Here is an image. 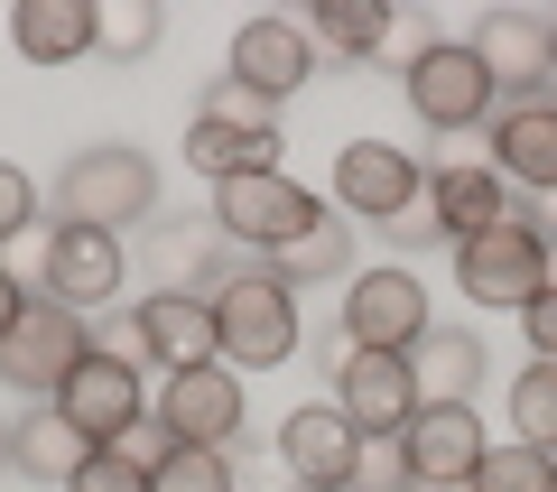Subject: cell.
<instances>
[{"mask_svg": "<svg viewBox=\"0 0 557 492\" xmlns=\"http://www.w3.org/2000/svg\"><path fill=\"white\" fill-rule=\"evenodd\" d=\"M428 214H437L446 251H456V242L511 223V177H502L493 158H446V168H428Z\"/></svg>", "mask_w": 557, "mask_h": 492, "instance_id": "cell-16", "label": "cell"}, {"mask_svg": "<svg viewBox=\"0 0 557 492\" xmlns=\"http://www.w3.org/2000/svg\"><path fill=\"white\" fill-rule=\"evenodd\" d=\"M65 492H149V473H139L131 455H112V446H102V455H94V465H84Z\"/></svg>", "mask_w": 557, "mask_h": 492, "instance_id": "cell-33", "label": "cell"}, {"mask_svg": "<svg viewBox=\"0 0 557 492\" xmlns=\"http://www.w3.org/2000/svg\"><path fill=\"white\" fill-rule=\"evenodd\" d=\"M139 354L159 362V372H205V362H223V344H214V307H205L196 288L139 297Z\"/></svg>", "mask_w": 557, "mask_h": 492, "instance_id": "cell-18", "label": "cell"}, {"mask_svg": "<svg viewBox=\"0 0 557 492\" xmlns=\"http://www.w3.org/2000/svg\"><path fill=\"white\" fill-rule=\"evenodd\" d=\"M354 492H409V446H399V436H362Z\"/></svg>", "mask_w": 557, "mask_h": 492, "instance_id": "cell-31", "label": "cell"}, {"mask_svg": "<svg viewBox=\"0 0 557 492\" xmlns=\"http://www.w3.org/2000/svg\"><path fill=\"white\" fill-rule=\"evenodd\" d=\"M233 84H251L260 102H288L307 75H317V38H307V20H242L233 28V65H223Z\"/></svg>", "mask_w": 557, "mask_h": 492, "instance_id": "cell-15", "label": "cell"}, {"mask_svg": "<svg viewBox=\"0 0 557 492\" xmlns=\"http://www.w3.org/2000/svg\"><path fill=\"white\" fill-rule=\"evenodd\" d=\"M483 372H493V354H483V335H465V325H428V335L409 344L418 409H474V381Z\"/></svg>", "mask_w": 557, "mask_h": 492, "instance_id": "cell-20", "label": "cell"}, {"mask_svg": "<svg viewBox=\"0 0 557 492\" xmlns=\"http://www.w3.org/2000/svg\"><path fill=\"white\" fill-rule=\"evenodd\" d=\"M112 455H131V465H139V473H159V465H168V455H177V436H168V418H159V409H149V418H139V428H131V436H121V446H112Z\"/></svg>", "mask_w": 557, "mask_h": 492, "instance_id": "cell-34", "label": "cell"}, {"mask_svg": "<svg viewBox=\"0 0 557 492\" xmlns=\"http://www.w3.org/2000/svg\"><path fill=\"white\" fill-rule=\"evenodd\" d=\"M307 38H317V57H391V10L381 0H317Z\"/></svg>", "mask_w": 557, "mask_h": 492, "instance_id": "cell-24", "label": "cell"}, {"mask_svg": "<svg viewBox=\"0 0 557 492\" xmlns=\"http://www.w3.org/2000/svg\"><path fill=\"white\" fill-rule=\"evenodd\" d=\"M493 168L520 196H548L557 186V94H530V102H502L493 112Z\"/></svg>", "mask_w": 557, "mask_h": 492, "instance_id": "cell-19", "label": "cell"}, {"mask_svg": "<svg viewBox=\"0 0 557 492\" xmlns=\"http://www.w3.org/2000/svg\"><path fill=\"white\" fill-rule=\"evenodd\" d=\"M196 121H223V131H278V112L251 94V84H233V75H214V84H205Z\"/></svg>", "mask_w": 557, "mask_h": 492, "instance_id": "cell-30", "label": "cell"}, {"mask_svg": "<svg viewBox=\"0 0 557 492\" xmlns=\"http://www.w3.org/2000/svg\"><path fill=\"white\" fill-rule=\"evenodd\" d=\"M10 446H20V473H28V483H75V473L102 455L94 436L57 409V399H38L28 418H10Z\"/></svg>", "mask_w": 557, "mask_h": 492, "instance_id": "cell-22", "label": "cell"}, {"mask_svg": "<svg viewBox=\"0 0 557 492\" xmlns=\"http://www.w3.org/2000/svg\"><path fill=\"white\" fill-rule=\"evenodd\" d=\"M399 446H409V492H474L493 436H483V409H418Z\"/></svg>", "mask_w": 557, "mask_h": 492, "instance_id": "cell-11", "label": "cell"}, {"mask_svg": "<svg viewBox=\"0 0 557 492\" xmlns=\"http://www.w3.org/2000/svg\"><path fill=\"white\" fill-rule=\"evenodd\" d=\"M354 270V223H307L288 251H270V279H288V288H317V279H344Z\"/></svg>", "mask_w": 557, "mask_h": 492, "instance_id": "cell-25", "label": "cell"}, {"mask_svg": "<svg viewBox=\"0 0 557 492\" xmlns=\"http://www.w3.org/2000/svg\"><path fill=\"white\" fill-rule=\"evenodd\" d=\"M159 418L177 446H233L242 436V372L233 362H205V372H168Z\"/></svg>", "mask_w": 557, "mask_h": 492, "instance_id": "cell-17", "label": "cell"}, {"mask_svg": "<svg viewBox=\"0 0 557 492\" xmlns=\"http://www.w3.org/2000/svg\"><path fill=\"white\" fill-rule=\"evenodd\" d=\"M10 47H20L28 65L102 57V0H20V10H10Z\"/></svg>", "mask_w": 557, "mask_h": 492, "instance_id": "cell-21", "label": "cell"}, {"mask_svg": "<svg viewBox=\"0 0 557 492\" xmlns=\"http://www.w3.org/2000/svg\"><path fill=\"white\" fill-rule=\"evenodd\" d=\"M57 409L75 418V428L94 436V446H121V436H131L139 418H149V391H139V362H131V354H102V344H94V354L75 362V381L57 391Z\"/></svg>", "mask_w": 557, "mask_h": 492, "instance_id": "cell-13", "label": "cell"}, {"mask_svg": "<svg viewBox=\"0 0 557 492\" xmlns=\"http://www.w3.org/2000/svg\"><path fill=\"white\" fill-rule=\"evenodd\" d=\"M511 446L557 455V362H530V372L511 381Z\"/></svg>", "mask_w": 557, "mask_h": 492, "instance_id": "cell-26", "label": "cell"}, {"mask_svg": "<svg viewBox=\"0 0 557 492\" xmlns=\"http://www.w3.org/2000/svg\"><path fill=\"white\" fill-rule=\"evenodd\" d=\"M214 344H223L233 372H270V362H288V354H298V288L270 279V270L233 279V288L214 297Z\"/></svg>", "mask_w": 557, "mask_h": 492, "instance_id": "cell-2", "label": "cell"}, {"mask_svg": "<svg viewBox=\"0 0 557 492\" xmlns=\"http://www.w3.org/2000/svg\"><path fill=\"white\" fill-rule=\"evenodd\" d=\"M0 473H20V446H10V418H0Z\"/></svg>", "mask_w": 557, "mask_h": 492, "instance_id": "cell-38", "label": "cell"}, {"mask_svg": "<svg viewBox=\"0 0 557 492\" xmlns=\"http://www.w3.org/2000/svg\"><path fill=\"white\" fill-rule=\"evenodd\" d=\"M159 0H112V10H102V57L112 65H131V57H149V47H159Z\"/></svg>", "mask_w": 557, "mask_h": 492, "instance_id": "cell-28", "label": "cell"}, {"mask_svg": "<svg viewBox=\"0 0 557 492\" xmlns=\"http://www.w3.org/2000/svg\"><path fill=\"white\" fill-rule=\"evenodd\" d=\"M474 492H557V455L539 446H493L474 473Z\"/></svg>", "mask_w": 557, "mask_h": 492, "instance_id": "cell-27", "label": "cell"}, {"mask_svg": "<svg viewBox=\"0 0 557 492\" xmlns=\"http://www.w3.org/2000/svg\"><path fill=\"white\" fill-rule=\"evenodd\" d=\"M335 205L354 223H381V233H391L399 214L428 205V168H418L399 139H344L335 149Z\"/></svg>", "mask_w": 557, "mask_h": 492, "instance_id": "cell-7", "label": "cell"}, {"mask_svg": "<svg viewBox=\"0 0 557 492\" xmlns=\"http://www.w3.org/2000/svg\"><path fill=\"white\" fill-rule=\"evenodd\" d=\"M20 233H38V177L0 158V242H20Z\"/></svg>", "mask_w": 557, "mask_h": 492, "instance_id": "cell-32", "label": "cell"}, {"mask_svg": "<svg viewBox=\"0 0 557 492\" xmlns=\"http://www.w3.org/2000/svg\"><path fill=\"white\" fill-rule=\"evenodd\" d=\"M335 409L354 418L362 436H409V418H418L409 354H354V344H344V362H335Z\"/></svg>", "mask_w": 557, "mask_h": 492, "instance_id": "cell-14", "label": "cell"}, {"mask_svg": "<svg viewBox=\"0 0 557 492\" xmlns=\"http://www.w3.org/2000/svg\"><path fill=\"white\" fill-rule=\"evenodd\" d=\"M511 214H520V223H530V233L557 251V186H548V196H520V186H511Z\"/></svg>", "mask_w": 557, "mask_h": 492, "instance_id": "cell-36", "label": "cell"}, {"mask_svg": "<svg viewBox=\"0 0 557 492\" xmlns=\"http://www.w3.org/2000/svg\"><path fill=\"white\" fill-rule=\"evenodd\" d=\"M399 94H409V112L428 121V131H483V121L502 112L493 75H483V57L465 38H437L428 57L399 65Z\"/></svg>", "mask_w": 557, "mask_h": 492, "instance_id": "cell-4", "label": "cell"}, {"mask_svg": "<svg viewBox=\"0 0 557 492\" xmlns=\"http://www.w3.org/2000/svg\"><path fill=\"white\" fill-rule=\"evenodd\" d=\"M278 149H288V131H223V121H186V168L214 186L233 177H270Z\"/></svg>", "mask_w": 557, "mask_h": 492, "instance_id": "cell-23", "label": "cell"}, {"mask_svg": "<svg viewBox=\"0 0 557 492\" xmlns=\"http://www.w3.org/2000/svg\"><path fill=\"white\" fill-rule=\"evenodd\" d=\"M278 465L298 473V492H354L362 428L335 409V399H307V409H288V418H278Z\"/></svg>", "mask_w": 557, "mask_h": 492, "instance_id": "cell-10", "label": "cell"}, {"mask_svg": "<svg viewBox=\"0 0 557 492\" xmlns=\"http://www.w3.org/2000/svg\"><path fill=\"white\" fill-rule=\"evenodd\" d=\"M335 205L317 196V186H298L288 168H270V177H233V186H214V223H223V242H242V251H288V242L307 233V223H325Z\"/></svg>", "mask_w": 557, "mask_h": 492, "instance_id": "cell-3", "label": "cell"}, {"mask_svg": "<svg viewBox=\"0 0 557 492\" xmlns=\"http://www.w3.org/2000/svg\"><path fill=\"white\" fill-rule=\"evenodd\" d=\"M465 47L483 57V75H493L502 102L548 94V75H557V20H539V10H493V20H483Z\"/></svg>", "mask_w": 557, "mask_h": 492, "instance_id": "cell-12", "label": "cell"}, {"mask_svg": "<svg viewBox=\"0 0 557 492\" xmlns=\"http://www.w3.org/2000/svg\"><path fill=\"white\" fill-rule=\"evenodd\" d=\"M121 288H131V251H121V233H94V223H57V233H47V297H57V307L102 316Z\"/></svg>", "mask_w": 557, "mask_h": 492, "instance_id": "cell-9", "label": "cell"}, {"mask_svg": "<svg viewBox=\"0 0 557 492\" xmlns=\"http://www.w3.org/2000/svg\"><path fill=\"white\" fill-rule=\"evenodd\" d=\"M20 316H28V288H20V270H0V344H10Z\"/></svg>", "mask_w": 557, "mask_h": 492, "instance_id": "cell-37", "label": "cell"}, {"mask_svg": "<svg viewBox=\"0 0 557 492\" xmlns=\"http://www.w3.org/2000/svg\"><path fill=\"white\" fill-rule=\"evenodd\" d=\"M84 354H94V316L57 307V297H28V316L10 325V344H0V381L28 391V399H57Z\"/></svg>", "mask_w": 557, "mask_h": 492, "instance_id": "cell-5", "label": "cell"}, {"mask_svg": "<svg viewBox=\"0 0 557 492\" xmlns=\"http://www.w3.org/2000/svg\"><path fill=\"white\" fill-rule=\"evenodd\" d=\"M548 279H557V260L520 214L493 223V233H474V242H456V288L474 297V307H530Z\"/></svg>", "mask_w": 557, "mask_h": 492, "instance_id": "cell-6", "label": "cell"}, {"mask_svg": "<svg viewBox=\"0 0 557 492\" xmlns=\"http://www.w3.org/2000/svg\"><path fill=\"white\" fill-rule=\"evenodd\" d=\"M520 335H530V362H557V279L520 307Z\"/></svg>", "mask_w": 557, "mask_h": 492, "instance_id": "cell-35", "label": "cell"}, {"mask_svg": "<svg viewBox=\"0 0 557 492\" xmlns=\"http://www.w3.org/2000/svg\"><path fill=\"white\" fill-rule=\"evenodd\" d=\"M159 205V158L131 149V139H102V149H75L57 177V214L65 223H94V233H131L149 223Z\"/></svg>", "mask_w": 557, "mask_h": 492, "instance_id": "cell-1", "label": "cell"}, {"mask_svg": "<svg viewBox=\"0 0 557 492\" xmlns=\"http://www.w3.org/2000/svg\"><path fill=\"white\" fill-rule=\"evenodd\" d=\"M149 492H233V455L223 446H177L159 473H149Z\"/></svg>", "mask_w": 557, "mask_h": 492, "instance_id": "cell-29", "label": "cell"}, {"mask_svg": "<svg viewBox=\"0 0 557 492\" xmlns=\"http://www.w3.org/2000/svg\"><path fill=\"white\" fill-rule=\"evenodd\" d=\"M418 335H428L418 270H354V288H344V344L354 354H409Z\"/></svg>", "mask_w": 557, "mask_h": 492, "instance_id": "cell-8", "label": "cell"}]
</instances>
